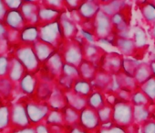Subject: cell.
I'll return each mask as SVG.
<instances>
[{
  "label": "cell",
  "mask_w": 155,
  "mask_h": 133,
  "mask_svg": "<svg viewBox=\"0 0 155 133\" xmlns=\"http://www.w3.org/2000/svg\"><path fill=\"white\" fill-rule=\"evenodd\" d=\"M133 105L130 103L116 104L112 111V120L116 125L125 127L133 121Z\"/></svg>",
  "instance_id": "cell-1"
},
{
  "label": "cell",
  "mask_w": 155,
  "mask_h": 133,
  "mask_svg": "<svg viewBox=\"0 0 155 133\" xmlns=\"http://www.w3.org/2000/svg\"><path fill=\"white\" fill-rule=\"evenodd\" d=\"M112 26L113 25L110 16L105 14L103 11L97 13V15L95 16L94 30L95 33H97L99 37L106 39L105 36L110 33Z\"/></svg>",
  "instance_id": "cell-2"
},
{
  "label": "cell",
  "mask_w": 155,
  "mask_h": 133,
  "mask_svg": "<svg viewBox=\"0 0 155 133\" xmlns=\"http://www.w3.org/2000/svg\"><path fill=\"white\" fill-rule=\"evenodd\" d=\"M100 118L97 110L91 107H86L81 111L80 125L86 129H95L100 125Z\"/></svg>",
  "instance_id": "cell-3"
},
{
  "label": "cell",
  "mask_w": 155,
  "mask_h": 133,
  "mask_svg": "<svg viewBox=\"0 0 155 133\" xmlns=\"http://www.w3.org/2000/svg\"><path fill=\"white\" fill-rule=\"evenodd\" d=\"M95 0H84L82 4L80 6V8L78 9L80 14L81 17L91 19L92 18H95L97 13L99 12L98 6L96 5V2H94Z\"/></svg>",
  "instance_id": "cell-4"
},
{
  "label": "cell",
  "mask_w": 155,
  "mask_h": 133,
  "mask_svg": "<svg viewBox=\"0 0 155 133\" xmlns=\"http://www.w3.org/2000/svg\"><path fill=\"white\" fill-rule=\"evenodd\" d=\"M82 55H83V51L81 48L78 47V44L74 43L71 44L70 49L68 51V52L66 51V61L68 60V61L71 64H77L82 61Z\"/></svg>",
  "instance_id": "cell-5"
},
{
  "label": "cell",
  "mask_w": 155,
  "mask_h": 133,
  "mask_svg": "<svg viewBox=\"0 0 155 133\" xmlns=\"http://www.w3.org/2000/svg\"><path fill=\"white\" fill-rule=\"evenodd\" d=\"M79 73L81 75V79H85L87 81H89V79L95 77L96 75V70L92 65L91 61H90L89 60H85L81 62Z\"/></svg>",
  "instance_id": "cell-6"
},
{
  "label": "cell",
  "mask_w": 155,
  "mask_h": 133,
  "mask_svg": "<svg viewBox=\"0 0 155 133\" xmlns=\"http://www.w3.org/2000/svg\"><path fill=\"white\" fill-rule=\"evenodd\" d=\"M73 91L79 95L88 97L91 92V86L89 81L85 79L77 80L73 84Z\"/></svg>",
  "instance_id": "cell-7"
},
{
  "label": "cell",
  "mask_w": 155,
  "mask_h": 133,
  "mask_svg": "<svg viewBox=\"0 0 155 133\" xmlns=\"http://www.w3.org/2000/svg\"><path fill=\"white\" fill-rule=\"evenodd\" d=\"M151 71L150 68L147 65H139L137 71L134 74V78L137 84L143 85L145 82H147L150 79Z\"/></svg>",
  "instance_id": "cell-8"
},
{
  "label": "cell",
  "mask_w": 155,
  "mask_h": 133,
  "mask_svg": "<svg viewBox=\"0 0 155 133\" xmlns=\"http://www.w3.org/2000/svg\"><path fill=\"white\" fill-rule=\"evenodd\" d=\"M88 106L95 110H99L103 106H105L103 96L99 92L91 94L88 96Z\"/></svg>",
  "instance_id": "cell-9"
},
{
  "label": "cell",
  "mask_w": 155,
  "mask_h": 133,
  "mask_svg": "<svg viewBox=\"0 0 155 133\" xmlns=\"http://www.w3.org/2000/svg\"><path fill=\"white\" fill-rule=\"evenodd\" d=\"M150 100L155 99V78H150L143 85H141L140 89Z\"/></svg>",
  "instance_id": "cell-10"
},
{
  "label": "cell",
  "mask_w": 155,
  "mask_h": 133,
  "mask_svg": "<svg viewBox=\"0 0 155 133\" xmlns=\"http://www.w3.org/2000/svg\"><path fill=\"white\" fill-rule=\"evenodd\" d=\"M149 100L150 99L148 98V96L141 90L133 93L131 96V103L133 106L136 107H146Z\"/></svg>",
  "instance_id": "cell-11"
},
{
  "label": "cell",
  "mask_w": 155,
  "mask_h": 133,
  "mask_svg": "<svg viewBox=\"0 0 155 133\" xmlns=\"http://www.w3.org/2000/svg\"><path fill=\"white\" fill-rule=\"evenodd\" d=\"M117 46L124 53L130 54L133 51L134 43H133L132 40H130L127 38H119V39H117Z\"/></svg>",
  "instance_id": "cell-12"
},
{
  "label": "cell",
  "mask_w": 155,
  "mask_h": 133,
  "mask_svg": "<svg viewBox=\"0 0 155 133\" xmlns=\"http://www.w3.org/2000/svg\"><path fill=\"white\" fill-rule=\"evenodd\" d=\"M142 14L148 21L155 22V5H145V7L142 9Z\"/></svg>",
  "instance_id": "cell-13"
},
{
  "label": "cell",
  "mask_w": 155,
  "mask_h": 133,
  "mask_svg": "<svg viewBox=\"0 0 155 133\" xmlns=\"http://www.w3.org/2000/svg\"><path fill=\"white\" fill-rule=\"evenodd\" d=\"M61 31L62 34L64 33L66 36H70V38L75 35L76 32V28H75V24L72 21L69 20H65L62 22V26H61Z\"/></svg>",
  "instance_id": "cell-14"
},
{
  "label": "cell",
  "mask_w": 155,
  "mask_h": 133,
  "mask_svg": "<svg viewBox=\"0 0 155 133\" xmlns=\"http://www.w3.org/2000/svg\"><path fill=\"white\" fill-rule=\"evenodd\" d=\"M134 40H135V44L140 47H142L146 43V36H145L144 31L141 29L137 30L135 36H134Z\"/></svg>",
  "instance_id": "cell-15"
},
{
  "label": "cell",
  "mask_w": 155,
  "mask_h": 133,
  "mask_svg": "<svg viewBox=\"0 0 155 133\" xmlns=\"http://www.w3.org/2000/svg\"><path fill=\"white\" fill-rule=\"evenodd\" d=\"M101 133H126V131L123 128V127L115 124L114 126H109V127H107Z\"/></svg>",
  "instance_id": "cell-16"
},
{
  "label": "cell",
  "mask_w": 155,
  "mask_h": 133,
  "mask_svg": "<svg viewBox=\"0 0 155 133\" xmlns=\"http://www.w3.org/2000/svg\"><path fill=\"white\" fill-rule=\"evenodd\" d=\"M143 133H155V122L153 120H147L144 122L142 128Z\"/></svg>",
  "instance_id": "cell-17"
},
{
  "label": "cell",
  "mask_w": 155,
  "mask_h": 133,
  "mask_svg": "<svg viewBox=\"0 0 155 133\" xmlns=\"http://www.w3.org/2000/svg\"><path fill=\"white\" fill-rule=\"evenodd\" d=\"M84 1V0H66L67 4L71 8V9H79L80 6L82 4V2Z\"/></svg>",
  "instance_id": "cell-18"
},
{
  "label": "cell",
  "mask_w": 155,
  "mask_h": 133,
  "mask_svg": "<svg viewBox=\"0 0 155 133\" xmlns=\"http://www.w3.org/2000/svg\"><path fill=\"white\" fill-rule=\"evenodd\" d=\"M70 133H86V131L84 130V128L82 126H80V128H73Z\"/></svg>",
  "instance_id": "cell-19"
},
{
  "label": "cell",
  "mask_w": 155,
  "mask_h": 133,
  "mask_svg": "<svg viewBox=\"0 0 155 133\" xmlns=\"http://www.w3.org/2000/svg\"><path fill=\"white\" fill-rule=\"evenodd\" d=\"M150 71L153 74V75H155V60L151 61V63L150 65Z\"/></svg>",
  "instance_id": "cell-20"
},
{
  "label": "cell",
  "mask_w": 155,
  "mask_h": 133,
  "mask_svg": "<svg viewBox=\"0 0 155 133\" xmlns=\"http://www.w3.org/2000/svg\"><path fill=\"white\" fill-rule=\"evenodd\" d=\"M101 2H103V3H109V2H110V1H112V0H101Z\"/></svg>",
  "instance_id": "cell-21"
},
{
  "label": "cell",
  "mask_w": 155,
  "mask_h": 133,
  "mask_svg": "<svg viewBox=\"0 0 155 133\" xmlns=\"http://www.w3.org/2000/svg\"><path fill=\"white\" fill-rule=\"evenodd\" d=\"M153 35H154V37H155V27H154V29H153Z\"/></svg>",
  "instance_id": "cell-22"
}]
</instances>
